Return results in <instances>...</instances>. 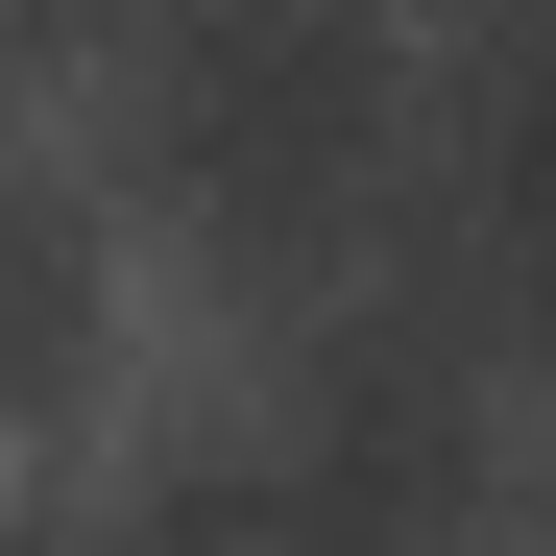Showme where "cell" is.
Here are the masks:
<instances>
[{
	"mask_svg": "<svg viewBox=\"0 0 556 556\" xmlns=\"http://www.w3.org/2000/svg\"><path fill=\"white\" fill-rule=\"evenodd\" d=\"M122 146L218 266H339L412 194V73L363 0H146L122 49Z\"/></svg>",
	"mask_w": 556,
	"mask_h": 556,
	"instance_id": "obj_1",
	"label": "cell"
},
{
	"mask_svg": "<svg viewBox=\"0 0 556 556\" xmlns=\"http://www.w3.org/2000/svg\"><path fill=\"white\" fill-rule=\"evenodd\" d=\"M412 291L556 388V0H459V49L412 73Z\"/></svg>",
	"mask_w": 556,
	"mask_h": 556,
	"instance_id": "obj_2",
	"label": "cell"
},
{
	"mask_svg": "<svg viewBox=\"0 0 556 556\" xmlns=\"http://www.w3.org/2000/svg\"><path fill=\"white\" fill-rule=\"evenodd\" d=\"M73 339H98V242H73V194H25V169H0V412H49Z\"/></svg>",
	"mask_w": 556,
	"mask_h": 556,
	"instance_id": "obj_3",
	"label": "cell"
}]
</instances>
